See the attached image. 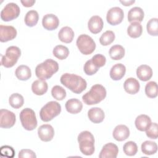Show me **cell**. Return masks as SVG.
Segmentation results:
<instances>
[{"label":"cell","instance_id":"44dd1931","mask_svg":"<svg viewBox=\"0 0 158 158\" xmlns=\"http://www.w3.org/2000/svg\"><path fill=\"white\" fill-rule=\"evenodd\" d=\"M83 108L81 102L76 98L69 99L65 103V109L70 114H75L81 112Z\"/></svg>","mask_w":158,"mask_h":158},{"label":"cell","instance_id":"4dcf8cb0","mask_svg":"<svg viewBox=\"0 0 158 158\" xmlns=\"http://www.w3.org/2000/svg\"><path fill=\"white\" fill-rule=\"evenodd\" d=\"M39 19V15L37 11L35 10H30L27 12L25 17V24L30 27L35 26Z\"/></svg>","mask_w":158,"mask_h":158},{"label":"cell","instance_id":"e575fe53","mask_svg":"<svg viewBox=\"0 0 158 158\" xmlns=\"http://www.w3.org/2000/svg\"><path fill=\"white\" fill-rule=\"evenodd\" d=\"M145 93L150 98H155L157 96V85L156 82L151 81L148 82L145 86Z\"/></svg>","mask_w":158,"mask_h":158},{"label":"cell","instance_id":"d6a6232c","mask_svg":"<svg viewBox=\"0 0 158 158\" xmlns=\"http://www.w3.org/2000/svg\"><path fill=\"white\" fill-rule=\"evenodd\" d=\"M9 102L10 106L13 108L19 109L23 105L24 99L21 94L19 93H14L10 96Z\"/></svg>","mask_w":158,"mask_h":158},{"label":"cell","instance_id":"7a4b0ae2","mask_svg":"<svg viewBox=\"0 0 158 158\" xmlns=\"http://www.w3.org/2000/svg\"><path fill=\"white\" fill-rule=\"evenodd\" d=\"M58 70V63L51 59H48L36 67L35 74L39 79L45 80L50 78Z\"/></svg>","mask_w":158,"mask_h":158},{"label":"cell","instance_id":"30bf717a","mask_svg":"<svg viewBox=\"0 0 158 158\" xmlns=\"http://www.w3.org/2000/svg\"><path fill=\"white\" fill-rule=\"evenodd\" d=\"M124 17L123 10L119 7L110 8L107 12V22L111 25H117L120 23Z\"/></svg>","mask_w":158,"mask_h":158},{"label":"cell","instance_id":"9a60e30c","mask_svg":"<svg viewBox=\"0 0 158 158\" xmlns=\"http://www.w3.org/2000/svg\"><path fill=\"white\" fill-rule=\"evenodd\" d=\"M43 27L48 30H54L56 29L59 25L58 17L53 14H48L44 15L42 19Z\"/></svg>","mask_w":158,"mask_h":158},{"label":"cell","instance_id":"60d3db41","mask_svg":"<svg viewBox=\"0 0 158 158\" xmlns=\"http://www.w3.org/2000/svg\"><path fill=\"white\" fill-rule=\"evenodd\" d=\"M92 62L99 68L104 66L106 62V59L104 56L101 54H97L91 59Z\"/></svg>","mask_w":158,"mask_h":158},{"label":"cell","instance_id":"74e56055","mask_svg":"<svg viewBox=\"0 0 158 158\" xmlns=\"http://www.w3.org/2000/svg\"><path fill=\"white\" fill-rule=\"evenodd\" d=\"M52 97L58 101H62L66 97V91L62 86L56 85L51 89Z\"/></svg>","mask_w":158,"mask_h":158},{"label":"cell","instance_id":"8992f818","mask_svg":"<svg viewBox=\"0 0 158 158\" xmlns=\"http://www.w3.org/2000/svg\"><path fill=\"white\" fill-rule=\"evenodd\" d=\"M20 55L21 51L20 48L15 46H11L7 48L6 54L1 56V65L6 68L12 67L17 63Z\"/></svg>","mask_w":158,"mask_h":158},{"label":"cell","instance_id":"7c38bea8","mask_svg":"<svg viewBox=\"0 0 158 158\" xmlns=\"http://www.w3.org/2000/svg\"><path fill=\"white\" fill-rule=\"evenodd\" d=\"M17 30L10 25H0V41L7 42L14 39L17 36Z\"/></svg>","mask_w":158,"mask_h":158},{"label":"cell","instance_id":"f6af8a7d","mask_svg":"<svg viewBox=\"0 0 158 158\" xmlns=\"http://www.w3.org/2000/svg\"><path fill=\"white\" fill-rule=\"evenodd\" d=\"M120 2L125 6H131L132 4L135 3V0H130V1H120Z\"/></svg>","mask_w":158,"mask_h":158},{"label":"cell","instance_id":"4316f807","mask_svg":"<svg viewBox=\"0 0 158 158\" xmlns=\"http://www.w3.org/2000/svg\"><path fill=\"white\" fill-rule=\"evenodd\" d=\"M15 75L19 80L25 81L31 77V72L30 69L27 65H21L16 69Z\"/></svg>","mask_w":158,"mask_h":158},{"label":"cell","instance_id":"cb8c5ba5","mask_svg":"<svg viewBox=\"0 0 158 158\" xmlns=\"http://www.w3.org/2000/svg\"><path fill=\"white\" fill-rule=\"evenodd\" d=\"M144 16L143 10L139 7H134L131 8L128 13V20L130 22H141L143 21Z\"/></svg>","mask_w":158,"mask_h":158},{"label":"cell","instance_id":"836d02e7","mask_svg":"<svg viewBox=\"0 0 158 158\" xmlns=\"http://www.w3.org/2000/svg\"><path fill=\"white\" fill-rule=\"evenodd\" d=\"M115 34L111 30H107L102 34L99 38V42L102 46L110 44L115 40Z\"/></svg>","mask_w":158,"mask_h":158},{"label":"cell","instance_id":"ee69618b","mask_svg":"<svg viewBox=\"0 0 158 158\" xmlns=\"http://www.w3.org/2000/svg\"><path fill=\"white\" fill-rule=\"evenodd\" d=\"M21 3L23 4V6L28 7H31L35 3V1L34 0H25V1H20Z\"/></svg>","mask_w":158,"mask_h":158},{"label":"cell","instance_id":"5b68a950","mask_svg":"<svg viewBox=\"0 0 158 158\" xmlns=\"http://www.w3.org/2000/svg\"><path fill=\"white\" fill-rule=\"evenodd\" d=\"M61 112V106L56 101L47 102L40 110V116L43 122H49L59 115Z\"/></svg>","mask_w":158,"mask_h":158},{"label":"cell","instance_id":"83f0119b","mask_svg":"<svg viewBox=\"0 0 158 158\" xmlns=\"http://www.w3.org/2000/svg\"><path fill=\"white\" fill-rule=\"evenodd\" d=\"M143 32V28L139 22H133L127 28L128 35L133 38L139 37Z\"/></svg>","mask_w":158,"mask_h":158},{"label":"cell","instance_id":"e0dca14e","mask_svg":"<svg viewBox=\"0 0 158 158\" xmlns=\"http://www.w3.org/2000/svg\"><path fill=\"white\" fill-rule=\"evenodd\" d=\"M112 135L115 140L122 141L129 137L130 130L125 125H118L114 128Z\"/></svg>","mask_w":158,"mask_h":158},{"label":"cell","instance_id":"603a6c76","mask_svg":"<svg viewBox=\"0 0 158 158\" xmlns=\"http://www.w3.org/2000/svg\"><path fill=\"white\" fill-rule=\"evenodd\" d=\"M48 86L45 80H37L33 82L31 85V90L34 94L38 96L43 95L48 91Z\"/></svg>","mask_w":158,"mask_h":158},{"label":"cell","instance_id":"484cf974","mask_svg":"<svg viewBox=\"0 0 158 158\" xmlns=\"http://www.w3.org/2000/svg\"><path fill=\"white\" fill-rule=\"evenodd\" d=\"M58 38L62 42L70 43L74 38V31L69 27H64L59 31Z\"/></svg>","mask_w":158,"mask_h":158},{"label":"cell","instance_id":"ac0fdd59","mask_svg":"<svg viewBox=\"0 0 158 158\" xmlns=\"http://www.w3.org/2000/svg\"><path fill=\"white\" fill-rule=\"evenodd\" d=\"M89 119L94 123L102 122L105 117L104 111L99 107H92L88 112Z\"/></svg>","mask_w":158,"mask_h":158},{"label":"cell","instance_id":"4fadbf2b","mask_svg":"<svg viewBox=\"0 0 158 158\" xmlns=\"http://www.w3.org/2000/svg\"><path fill=\"white\" fill-rule=\"evenodd\" d=\"M118 153V148L112 143L106 144L102 148L99 155V158H116Z\"/></svg>","mask_w":158,"mask_h":158},{"label":"cell","instance_id":"b9f144b4","mask_svg":"<svg viewBox=\"0 0 158 158\" xmlns=\"http://www.w3.org/2000/svg\"><path fill=\"white\" fill-rule=\"evenodd\" d=\"M0 152L2 156L7 157H13L15 155V151L13 148L7 145L1 146Z\"/></svg>","mask_w":158,"mask_h":158},{"label":"cell","instance_id":"ffe728a7","mask_svg":"<svg viewBox=\"0 0 158 158\" xmlns=\"http://www.w3.org/2000/svg\"><path fill=\"white\" fill-rule=\"evenodd\" d=\"M126 72V67L122 64H116L113 65L110 70V77L113 80H119L122 79Z\"/></svg>","mask_w":158,"mask_h":158},{"label":"cell","instance_id":"6da1fadb","mask_svg":"<svg viewBox=\"0 0 158 158\" xmlns=\"http://www.w3.org/2000/svg\"><path fill=\"white\" fill-rule=\"evenodd\" d=\"M60 83L75 94H80L87 86L86 80L79 75L65 73L60 77Z\"/></svg>","mask_w":158,"mask_h":158},{"label":"cell","instance_id":"7bdbcfd3","mask_svg":"<svg viewBox=\"0 0 158 158\" xmlns=\"http://www.w3.org/2000/svg\"><path fill=\"white\" fill-rule=\"evenodd\" d=\"M19 158H36L35 153L31 149H23L20 151L19 153Z\"/></svg>","mask_w":158,"mask_h":158},{"label":"cell","instance_id":"d4e9b609","mask_svg":"<svg viewBox=\"0 0 158 158\" xmlns=\"http://www.w3.org/2000/svg\"><path fill=\"white\" fill-rule=\"evenodd\" d=\"M135 126L136 128L141 131H146L151 123V120L150 117L145 114H141L138 115L135 119Z\"/></svg>","mask_w":158,"mask_h":158},{"label":"cell","instance_id":"52a82bcc","mask_svg":"<svg viewBox=\"0 0 158 158\" xmlns=\"http://www.w3.org/2000/svg\"><path fill=\"white\" fill-rule=\"evenodd\" d=\"M20 120L23 127L28 131L33 130L37 127L36 117L31 109H23L20 113Z\"/></svg>","mask_w":158,"mask_h":158},{"label":"cell","instance_id":"8d00e7d4","mask_svg":"<svg viewBox=\"0 0 158 158\" xmlns=\"http://www.w3.org/2000/svg\"><path fill=\"white\" fill-rule=\"evenodd\" d=\"M123 150L126 155L133 156L137 153L138 146L135 142L130 141L125 143L123 147Z\"/></svg>","mask_w":158,"mask_h":158},{"label":"cell","instance_id":"3957f363","mask_svg":"<svg viewBox=\"0 0 158 158\" xmlns=\"http://www.w3.org/2000/svg\"><path fill=\"white\" fill-rule=\"evenodd\" d=\"M106 94V89L102 85L96 84L82 96V99L87 105L96 104L105 99Z\"/></svg>","mask_w":158,"mask_h":158},{"label":"cell","instance_id":"9c48e42d","mask_svg":"<svg viewBox=\"0 0 158 158\" xmlns=\"http://www.w3.org/2000/svg\"><path fill=\"white\" fill-rule=\"evenodd\" d=\"M20 12V7L16 3L9 2L1 10V19L5 22L11 21L17 18Z\"/></svg>","mask_w":158,"mask_h":158},{"label":"cell","instance_id":"1f68e13d","mask_svg":"<svg viewBox=\"0 0 158 158\" xmlns=\"http://www.w3.org/2000/svg\"><path fill=\"white\" fill-rule=\"evenodd\" d=\"M53 55L60 60L66 59L69 54V49L63 45H57L54 47L52 51Z\"/></svg>","mask_w":158,"mask_h":158},{"label":"cell","instance_id":"d590c367","mask_svg":"<svg viewBox=\"0 0 158 158\" xmlns=\"http://www.w3.org/2000/svg\"><path fill=\"white\" fill-rule=\"evenodd\" d=\"M146 29L150 35L157 36L158 35V19L157 18L150 19L147 23Z\"/></svg>","mask_w":158,"mask_h":158},{"label":"cell","instance_id":"f546056e","mask_svg":"<svg viewBox=\"0 0 158 158\" xmlns=\"http://www.w3.org/2000/svg\"><path fill=\"white\" fill-rule=\"evenodd\" d=\"M141 151L146 155H152L157 151V145L156 142L145 141L141 144Z\"/></svg>","mask_w":158,"mask_h":158},{"label":"cell","instance_id":"2e32d148","mask_svg":"<svg viewBox=\"0 0 158 158\" xmlns=\"http://www.w3.org/2000/svg\"><path fill=\"white\" fill-rule=\"evenodd\" d=\"M103 25V20L101 17L98 15L92 16L88 22V28L93 34H97L101 31Z\"/></svg>","mask_w":158,"mask_h":158},{"label":"cell","instance_id":"277c9868","mask_svg":"<svg viewBox=\"0 0 158 158\" xmlns=\"http://www.w3.org/2000/svg\"><path fill=\"white\" fill-rule=\"evenodd\" d=\"M80 150L86 156H91L94 152V138L90 131H81L78 136Z\"/></svg>","mask_w":158,"mask_h":158},{"label":"cell","instance_id":"5bb4252c","mask_svg":"<svg viewBox=\"0 0 158 158\" xmlns=\"http://www.w3.org/2000/svg\"><path fill=\"white\" fill-rule=\"evenodd\" d=\"M38 135L41 141L48 142L52 139L54 135V130L51 125L44 124L38 129Z\"/></svg>","mask_w":158,"mask_h":158},{"label":"cell","instance_id":"8fae6325","mask_svg":"<svg viewBox=\"0 0 158 158\" xmlns=\"http://www.w3.org/2000/svg\"><path fill=\"white\" fill-rule=\"evenodd\" d=\"M15 115L12 112L2 109L0 110V127L3 128H10L15 123Z\"/></svg>","mask_w":158,"mask_h":158},{"label":"cell","instance_id":"f35d334b","mask_svg":"<svg viewBox=\"0 0 158 158\" xmlns=\"http://www.w3.org/2000/svg\"><path fill=\"white\" fill-rule=\"evenodd\" d=\"M99 67H98L91 60V59H89L87 60L83 67V70L85 73L88 75H93L95 74L99 70Z\"/></svg>","mask_w":158,"mask_h":158},{"label":"cell","instance_id":"d6986e66","mask_svg":"<svg viewBox=\"0 0 158 158\" xmlns=\"http://www.w3.org/2000/svg\"><path fill=\"white\" fill-rule=\"evenodd\" d=\"M123 87L127 93L130 94H135L139 91L140 85L136 78L130 77L125 81Z\"/></svg>","mask_w":158,"mask_h":158},{"label":"cell","instance_id":"ab89813d","mask_svg":"<svg viewBox=\"0 0 158 158\" xmlns=\"http://www.w3.org/2000/svg\"><path fill=\"white\" fill-rule=\"evenodd\" d=\"M146 134L147 136L151 139H157L158 137L157 124L156 123H151L150 126L146 130Z\"/></svg>","mask_w":158,"mask_h":158},{"label":"cell","instance_id":"f1b7e54d","mask_svg":"<svg viewBox=\"0 0 158 158\" xmlns=\"http://www.w3.org/2000/svg\"><path fill=\"white\" fill-rule=\"evenodd\" d=\"M125 52L124 48L119 44L112 46L109 51L110 58L115 60L122 59L125 56Z\"/></svg>","mask_w":158,"mask_h":158},{"label":"cell","instance_id":"ba28073f","mask_svg":"<svg viewBox=\"0 0 158 158\" xmlns=\"http://www.w3.org/2000/svg\"><path fill=\"white\" fill-rule=\"evenodd\" d=\"M79 51L84 55H89L94 52L96 48V43L93 38L86 35H80L76 41Z\"/></svg>","mask_w":158,"mask_h":158},{"label":"cell","instance_id":"7402d4cb","mask_svg":"<svg viewBox=\"0 0 158 158\" xmlns=\"http://www.w3.org/2000/svg\"><path fill=\"white\" fill-rule=\"evenodd\" d=\"M136 75L141 81H148L152 76V70L149 65H141L136 69Z\"/></svg>","mask_w":158,"mask_h":158}]
</instances>
